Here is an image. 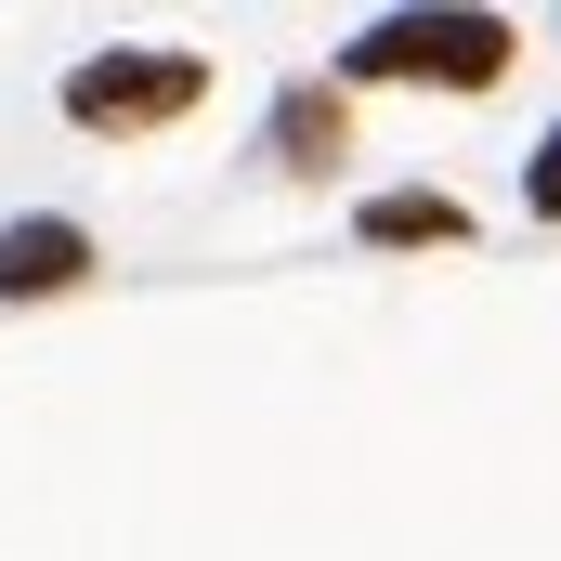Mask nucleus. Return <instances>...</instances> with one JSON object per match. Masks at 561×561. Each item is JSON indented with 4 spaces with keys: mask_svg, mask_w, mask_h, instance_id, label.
<instances>
[{
    "mask_svg": "<svg viewBox=\"0 0 561 561\" xmlns=\"http://www.w3.org/2000/svg\"><path fill=\"white\" fill-rule=\"evenodd\" d=\"M523 66V26L510 13H379L340 39V92H379V79H419V92H496Z\"/></svg>",
    "mask_w": 561,
    "mask_h": 561,
    "instance_id": "f257e3e1",
    "label": "nucleus"
},
{
    "mask_svg": "<svg viewBox=\"0 0 561 561\" xmlns=\"http://www.w3.org/2000/svg\"><path fill=\"white\" fill-rule=\"evenodd\" d=\"M66 131H105V144H144L170 118L209 105V53H170V39H118V53H79L66 66Z\"/></svg>",
    "mask_w": 561,
    "mask_h": 561,
    "instance_id": "f03ea898",
    "label": "nucleus"
},
{
    "mask_svg": "<svg viewBox=\"0 0 561 561\" xmlns=\"http://www.w3.org/2000/svg\"><path fill=\"white\" fill-rule=\"evenodd\" d=\"M66 287H92V236H79L66 209L0 222V300H66Z\"/></svg>",
    "mask_w": 561,
    "mask_h": 561,
    "instance_id": "7ed1b4c3",
    "label": "nucleus"
},
{
    "mask_svg": "<svg viewBox=\"0 0 561 561\" xmlns=\"http://www.w3.org/2000/svg\"><path fill=\"white\" fill-rule=\"evenodd\" d=\"M275 157L300 170V183H327V170L353 157V92H340V79H300V92H275Z\"/></svg>",
    "mask_w": 561,
    "mask_h": 561,
    "instance_id": "20e7f679",
    "label": "nucleus"
},
{
    "mask_svg": "<svg viewBox=\"0 0 561 561\" xmlns=\"http://www.w3.org/2000/svg\"><path fill=\"white\" fill-rule=\"evenodd\" d=\"M353 222H366V249H470V209L457 196H419V183L405 196H366Z\"/></svg>",
    "mask_w": 561,
    "mask_h": 561,
    "instance_id": "39448f33",
    "label": "nucleus"
},
{
    "mask_svg": "<svg viewBox=\"0 0 561 561\" xmlns=\"http://www.w3.org/2000/svg\"><path fill=\"white\" fill-rule=\"evenodd\" d=\"M523 209H536V222H561V118L536 131V170H523Z\"/></svg>",
    "mask_w": 561,
    "mask_h": 561,
    "instance_id": "423d86ee",
    "label": "nucleus"
}]
</instances>
